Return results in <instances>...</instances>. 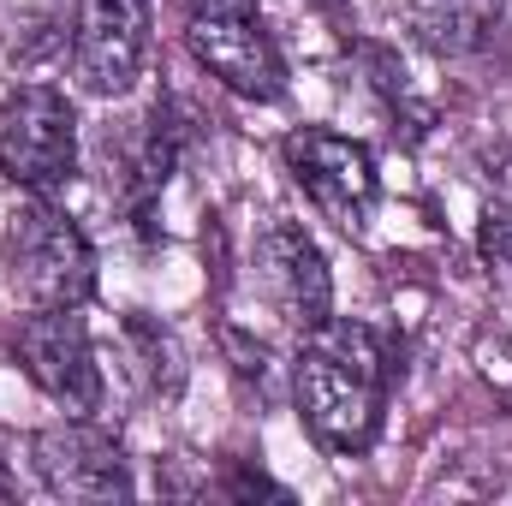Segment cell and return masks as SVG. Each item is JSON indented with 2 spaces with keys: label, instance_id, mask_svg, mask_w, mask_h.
I'll return each instance as SVG.
<instances>
[{
  "label": "cell",
  "instance_id": "cell-10",
  "mask_svg": "<svg viewBox=\"0 0 512 506\" xmlns=\"http://www.w3.org/2000/svg\"><path fill=\"white\" fill-rule=\"evenodd\" d=\"M501 12H507V0H405L411 36L441 60L477 54L501 30Z\"/></svg>",
  "mask_w": 512,
  "mask_h": 506
},
{
  "label": "cell",
  "instance_id": "cell-5",
  "mask_svg": "<svg viewBox=\"0 0 512 506\" xmlns=\"http://www.w3.org/2000/svg\"><path fill=\"white\" fill-rule=\"evenodd\" d=\"M280 161H286L292 185L316 203L322 221H334L352 239L370 227L376 197H382V173H376L370 143H358L346 131H328V126H298V131H286Z\"/></svg>",
  "mask_w": 512,
  "mask_h": 506
},
{
  "label": "cell",
  "instance_id": "cell-11",
  "mask_svg": "<svg viewBox=\"0 0 512 506\" xmlns=\"http://www.w3.org/2000/svg\"><path fill=\"white\" fill-rule=\"evenodd\" d=\"M126 340L137 346L143 376H149L155 393H179V387H185V352H179L173 328H161V322H149V316L137 310V316H126Z\"/></svg>",
  "mask_w": 512,
  "mask_h": 506
},
{
  "label": "cell",
  "instance_id": "cell-1",
  "mask_svg": "<svg viewBox=\"0 0 512 506\" xmlns=\"http://www.w3.org/2000/svg\"><path fill=\"white\" fill-rule=\"evenodd\" d=\"M387 387H393V352L370 322L328 316L316 334H304L292 358V405L304 429L340 459H364L382 441Z\"/></svg>",
  "mask_w": 512,
  "mask_h": 506
},
{
  "label": "cell",
  "instance_id": "cell-6",
  "mask_svg": "<svg viewBox=\"0 0 512 506\" xmlns=\"http://www.w3.org/2000/svg\"><path fill=\"white\" fill-rule=\"evenodd\" d=\"M149 60V0H78L72 6V78L96 102L137 90Z\"/></svg>",
  "mask_w": 512,
  "mask_h": 506
},
{
  "label": "cell",
  "instance_id": "cell-2",
  "mask_svg": "<svg viewBox=\"0 0 512 506\" xmlns=\"http://www.w3.org/2000/svg\"><path fill=\"white\" fill-rule=\"evenodd\" d=\"M0 262L12 298L30 310H84L96 298V245L54 197H30L6 215Z\"/></svg>",
  "mask_w": 512,
  "mask_h": 506
},
{
  "label": "cell",
  "instance_id": "cell-14",
  "mask_svg": "<svg viewBox=\"0 0 512 506\" xmlns=\"http://www.w3.org/2000/svg\"><path fill=\"white\" fill-rule=\"evenodd\" d=\"M0 501H12V477H6V459H0Z\"/></svg>",
  "mask_w": 512,
  "mask_h": 506
},
{
  "label": "cell",
  "instance_id": "cell-13",
  "mask_svg": "<svg viewBox=\"0 0 512 506\" xmlns=\"http://www.w3.org/2000/svg\"><path fill=\"white\" fill-rule=\"evenodd\" d=\"M221 489H227L233 501H256V495H268V501H292V489H280L274 477H262V471H245V465H239V471H227V483H221Z\"/></svg>",
  "mask_w": 512,
  "mask_h": 506
},
{
  "label": "cell",
  "instance_id": "cell-8",
  "mask_svg": "<svg viewBox=\"0 0 512 506\" xmlns=\"http://www.w3.org/2000/svg\"><path fill=\"white\" fill-rule=\"evenodd\" d=\"M30 465L42 477L48 495L60 501H131V465L120 441L90 423V417H60L48 429H36L30 441Z\"/></svg>",
  "mask_w": 512,
  "mask_h": 506
},
{
  "label": "cell",
  "instance_id": "cell-4",
  "mask_svg": "<svg viewBox=\"0 0 512 506\" xmlns=\"http://www.w3.org/2000/svg\"><path fill=\"white\" fill-rule=\"evenodd\" d=\"M0 173L30 197H54L78 179V114L66 90L18 84L0 102Z\"/></svg>",
  "mask_w": 512,
  "mask_h": 506
},
{
  "label": "cell",
  "instance_id": "cell-12",
  "mask_svg": "<svg viewBox=\"0 0 512 506\" xmlns=\"http://www.w3.org/2000/svg\"><path fill=\"white\" fill-rule=\"evenodd\" d=\"M477 256H483V268L512 286V203H489L483 209V221H477Z\"/></svg>",
  "mask_w": 512,
  "mask_h": 506
},
{
  "label": "cell",
  "instance_id": "cell-3",
  "mask_svg": "<svg viewBox=\"0 0 512 506\" xmlns=\"http://www.w3.org/2000/svg\"><path fill=\"white\" fill-rule=\"evenodd\" d=\"M185 48L239 102L268 108L286 96V54L256 0H185Z\"/></svg>",
  "mask_w": 512,
  "mask_h": 506
},
{
  "label": "cell",
  "instance_id": "cell-7",
  "mask_svg": "<svg viewBox=\"0 0 512 506\" xmlns=\"http://www.w3.org/2000/svg\"><path fill=\"white\" fill-rule=\"evenodd\" d=\"M18 364L66 417L102 411V364L78 310H30L18 322Z\"/></svg>",
  "mask_w": 512,
  "mask_h": 506
},
{
  "label": "cell",
  "instance_id": "cell-9",
  "mask_svg": "<svg viewBox=\"0 0 512 506\" xmlns=\"http://www.w3.org/2000/svg\"><path fill=\"white\" fill-rule=\"evenodd\" d=\"M256 280L268 292V304L280 310V322L304 340L334 316V274L322 245L298 227V221H268L256 239Z\"/></svg>",
  "mask_w": 512,
  "mask_h": 506
}]
</instances>
